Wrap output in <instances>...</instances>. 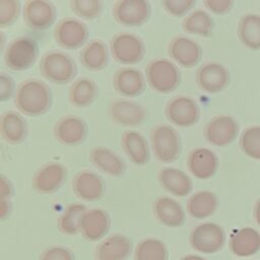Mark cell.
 I'll return each instance as SVG.
<instances>
[{"mask_svg":"<svg viewBox=\"0 0 260 260\" xmlns=\"http://www.w3.org/2000/svg\"><path fill=\"white\" fill-rule=\"evenodd\" d=\"M168 53L177 64L184 68L194 67L202 56L200 45L185 36H177L171 39L168 45Z\"/></svg>","mask_w":260,"mask_h":260,"instance_id":"cell-17","label":"cell"},{"mask_svg":"<svg viewBox=\"0 0 260 260\" xmlns=\"http://www.w3.org/2000/svg\"><path fill=\"white\" fill-rule=\"evenodd\" d=\"M87 211L85 205L81 203L68 204L57 220L58 230L66 236L77 235L80 231V221Z\"/></svg>","mask_w":260,"mask_h":260,"instance_id":"cell-32","label":"cell"},{"mask_svg":"<svg viewBox=\"0 0 260 260\" xmlns=\"http://www.w3.org/2000/svg\"><path fill=\"white\" fill-rule=\"evenodd\" d=\"M20 12L18 0H0V27L5 28L12 25Z\"/></svg>","mask_w":260,"mask_h":260,"instance_id":"cell-38","label":"cell"},{"mask_svg":"<svg viewBox=\"0 0 260 260\" xmlns=\"http://www.w3.org/2000/svg\"><path fill=\"white\" fill-rule=\"evenodd\" d=\"M238 36L249 49L260 50V15H244L238 25Z\"/></svg>","mask_w":260,"mask_h":260,"instance_id":"cell-34","label":"cell"},{"mask_svg":"<svg viewBox=\"0 0 260 260\" xmlns=\"http://www.w3.org/2000/svg\"><path fill=\"white\" fill-rule=\"evenodd\" d=\"M81 65L87 70L99 71L107 67L109 62V53L106 44L100 39H93L87 42L79 53Z\"/></svg>","mask_w":260,"mask_h":260,"instance_id":"cell-29","label":"cell"},{"mask_svg":"<svg viewBox=\"0 0 260 260\" xmlns=\"http://www.w3.org/2000/svg\"><path fill=\"white\" fill-rule=\"evenodd\" d=\"M39 260H75V255L66 246L54 245L46 248L41 253Z\"/></svg>","mask_w":260,"mask_h":260,"instance_id":"cell-40","label":"cell"},{"mask_svg":"<svg viewBox=\"0 0 260 260\" xmlns=\"http://www.w3.org/2000/svg\"><path fill=\"white\" fill-rule=\"evenodd\" d=\"M218 200L214 193L210 191H198L192 194L186 204L187 213L197 219H203L212 215L217 208Z\"/></svg>","mask_w":260,"mask_h":260,"instance_id":"cell-31","label":"cell"},{"mask_svg":"<svg viewBox=\"0 0 260 260\" xmlns=\"http://www.w3.org/2000/svg\"><path fill=\"white\" fill-rule=\"evenodd\" d=\"M52 104L50 87L39 79H25L16 87L14 105L25 116L39 117L46 114Z\"/></svg>","mask_w":260,"mask_h":260,"instance_id":"cell-1","label":"cell"},{"mask_svg":"<svg viewBox=\"0 0 260 260\" xmlns=\"http://www.w3.org/2000/svg\"><path fill=\"white\" fill-rule=\"evenodd\" d=\"M0 202V218L1 220H5L11 213L12 204L10 199H1Z\"/></svg>","mask_w":260,"mask_h":260,"instance_id":"cell-44","label":"cell"},{"mask_svg":"<svg viewBox=\"0 0 260 260\" xmlns=\"http://www.w3.org/2000/svg\"><path fill=\"white\" fill-rule=\"evenodd\" d=\"M89 159L101 172L114 177L122 176L126 171L124 160L112 149L105 146H94L89 151Z\"/></svg>","mask_w":260,"mask_h":260,"instance_id":"cell-27","label":"cell"},{"mask_svg":"<svg viewBox=\"0 0 260 260\" xmlns=\"http://www.w3.org/2000/svg\"><path fill=\"white\" fill-rule=\"evenodd\" d=\"M111 228V217L105 209H87L80 221L81 236L88 242L102 240Z\"/></svg>","mask_w":260,"mask_h":260,"instance_id":"cell-19","label":"cell"},{"mask_svg":"<svg viewBox=\"0 0 260 260\" xmlns=\"http://www.w3.org/2000/svg\"><path fill=\"white\" fill-rule=\"evenodd\" d=\"M195 80L202 91L217 93L226 87L230 76L226 68L222 64L218 62H207L197 69Z\"/></svg>","mask_w":260,"mask_h":260,"instance_id":"cell-14","label":"cell"},{"mask_svg":"<svg viewBox=\"0 0 260 260\" xmlns=\"http://www.w3.org/2000/svg\"><path fill=\"white\" fill-rule=\"evenodd\" d=\"M150 144L154 156L161 162H173L181 154V137L171 125L158 124L154 126L150 131Z\"/></svg>","mask_w":260,"mask_h":260,"instance_id":"cell-4","label":"cell"},{"mask_svg":"<svg viewBox=\"0 0 260 260\" xmlns=\"http://www.w3.org/2000/svg\"><path fill=\"white\" fill-rule=\"evenodd\" d=\"M105 189L104 180L98 174L88 170L79 171L72 179L74 194L84 201L100 200L105 194Z\"/></svg>","mask_w":260,"mask_h":260,"instance_id":"cell-18","label":"cell"},{"mask_svg":"<svg viewBox=\"0 0 260 260\" xmlns=\"http://www.w3.org/2000/svg\"><path fill=\"white\" fill-rule=\"evenodd\" d=\"M180 260H206V259L201 257V256H198V255L189 254V255H186V256L182 257Z\"/></svg>","mask_w":260,"mask_h":260,"instance_id":"cell-45","label":"cell"},{"mask_svg":"<svg viewBox=\"0 0 260 260\" xmlns=\"http://www.w3.org/2000/svg\"><path fill=\"white\" fill-rule=\"evenodd\" d=\"M70 8L75 15L85 20H93L100 17L104 2L102 0H70Z\"/></svg>","mask_w":260,"mask_h":260,"instance_id":"cell-36","label":"cell"},{"mask_svg":"<svg viewBox=\"0 0 260 260\" xmlns=\"http://www.w3.org/2000/svg\"><path fill=\"white\" fill-rule=\"evenodd\" d=\"M110 51L116 62L132 65L143 59L145 46L141 38L135 34L118 32L110 41Z\"/></svg>","mask_w":260,"mask_h":260,"instance_id":"cell-6","label":"cell"},{"mask_svg":"<svg viewBox=\"0 0 260 260\" xmlns=\"http://www.w3.org/2000/svg\"><path fill=\"white\" fill-rule=\"evenodd\" d=\"M14 194V188L9 180L4 174L0 175V197L1 199H11Z\"/></svg>","mask_w":260,"mask_h":260,"instance_id":"cell-43","label":"cell"},{"mask_svg":"<svg viewBox=\"0 0 260 260\" xmlns=\"http://www.w3.org/2000/svg\"><path fill=\"white\" fill-rule=\"evenodd\" d=\"M157 181L162 189L177 197H185L192 191L190 177L180 169L166 167L159 170Z\"/></svg>","mask_w":260,"mask_h":260,"instance_id":"cell-25","label":"cell"},{"mask_svg":"<svg viewBox=\"0 0 260 260\" xmlns=\"http://www.w3.org/2000/svg\"><path fill=\"white\" fill-rule=\"evenodd\" d=\"M0 133L4 141L11 145L22 143L27 136V123L15 111H5L0 117Z\"/></svg>","mask_w":260,"mask_h":260,"instance_id":"cell-24","label":"cell"},{"mask_svg":"<svg viewBox=\"0 0 260 260\" xmlns=\"http://www.w3.org/2000/svg\"><path fill=\"white\" fill-rule=\"evenodd\" d=\"M132 251V241L125 235L115 234L98 245L94 256L96 260H127Z\"/></svg>","mask_w":260,"mask_h":260,"instance_id":"cell-22","label":"cell"},{"mask_svg":"<svg viewBox=\"0 0 260 260\" xmlns=\"http://www.w3.org/2000/svg\"><path fill=\"white\" fill-rule=\"evenodd\" d=\"M167 13L175 17L184 16L196 4L195 0H162L160 2Z\"/></svg>","mask_w":260,"mask_h":260,"instance_id":"cell-39","label":"cell"},{"mask_svg":"<svg viewBox=\"0 0 260 260\" xmlns=\"http://www.w3.org/2000/svg\"><path fill=\"white\" fill-rule=\"evenodd\" d=\"M122 148L129 158V160L135 166H144L149 159V146L145 137L135 131L126 130L121 136Z\"/></svg>","mask_w":260,"mask_h":260,"instance_id":"cell-26","label":"cell"},{"mask_svg":"<svg viewBox=\"0 0 260 260\" xmlns=\"http://www.w3.org/2000/svg\"><path fill=\"white\" fill-rule=\"evenodd\" d=\"M150 13V3L145 0H118L112 9L114 19L124 26H140L149 19Z\"/></svg>","mask_w":260,"mask_h":260,"instance_id":"cell-9","label":"cell"},{"mask_svg":"<svg viewBox=\"0 0 260 260\" xmlns=\"http://www.w3.org/2000/svg\"><path fill=\"white\" fill-rule=\"evenodd\" d=\"M214 27L211 16L202 9H196L187 14L182 21V28L187 34L200 37H210Z\"/></svg>","mask_w":260,"mask_h":260,"instance_id":"cell-33","label":"cell"},{"mask_svg":"<svg viewBox=\"0 0 260 260\" xmlns=\"http://www.w3.org/2000/svg\"><path fill=\"white\" fill-rule=\"evenodd\" d=\"M67 169L59 161H49L37 170L31 179L32 189L43 195L57 192L64 184Z\"/></svg>","mask_w":260,"mask_h":260,"instance_id":"cell-11","label":"cell"},{"mask_svg":"<svg viewBox=\"0 0 260 260\" xmlns=\"http://www.w3.org/2000/svg\"><path fill=\"white\" fill-rule=\"evenodd\" d=\"M203 4L213 13L224 14L232 9L234 2L232 0H204Z\"/></svg>","mask_w":260,"mask_h":260,"instance_id":"cell-42","label":"cell"},{"mask_svg":"<svg viewBox=\"0 0 260 260\" xmlns=\"http://www.w3.org/2000/svg\"><path fill=\"white\" fill-rule=\"evenodd\" d=\"M113 86L120 95L134 98L144 91L145 77L136 68L122 67L114 73Z\"/></svg>","mask_w":260,"mask_h":260,"instance_id":"cell-20","label":"cell"},{"mask_svg":"<svg viewBox=\"0 0 260 260\" xmlns=\"http://www.w3.org/2000/svg\"><path fill=\"white\" fill-rule=\"evenodd\" d=\"M145 79L151 89L158 93L175 90L181 82V73L174 62L166 58H154L145 68Z\"/></svg>","mask_w":260,"mask_h":260,"instance_id":"cell-3","label":"cell"},{"mask_svg":"<svg viewBox=\"0 0 260 260\" xmlns=\"http://www.w3.org/2000/svg\"><path fill=\"white\" fill-rule=\"evenodd\" d=\"M109 117L113 123L120 126L135 127L141 125L146 119L145 108L130 100H115L109 105Z\"/></svg>","mask_w":260,"mask_h":260,"instance_id":"cell-13","label":"cell"},{"mask_svg":"<svg viewBox=\"0 0 260 260\" xmlns=\"http://www.w3.org/2000/svg\"><path fill=\"white\" fill-rule=\"evenodd\" d=\"M42 76L55 84H66L76 75V64L65 52L52 50L46 52L39 65Z\"/></svg>","mask_w":260,"mask_h":260,"instance_id":"cell-2","label":"cell"},{"mask_svg":"<svg viewBox=\"0 0 260 260\" xmlns=\"http://www.w3.org/2000/svg\"><path fill=\"white\" fill-rule=\"evenodd\" d=\"M218 158L216 154L205 147L192 149L187 157V168L197 179L206 180L212 177L217 171Z\"/></svg>","mask_w":260,"mask_h":260,"instance_id":"cell-21","label":"cell"},{"mask_svg":"<svg viewBox=\"0 0 260 260\" xmlns=\"http://www.w3.org/2000/svg\"><path fill=\"white\" fill-rule=\"evenodd\" d=\"M56 8L52 2L44 0H27L22 8L25 24L35 30L49 28L56 19Z\"/></svg>","mask_w":260,"mask_h":260,"instance_id":"cell-12","label":"cell"},{"mask_svg":"<svg viewBox=\"0 0 260 260\" xmlns=\"http://www.w3.org/2000/svg\"><path fill=\"white\" fill-rule=\"evenodd\" d=\"M39 46L30 37L22 36L13 39L4 51L5 65L14 71L29 69L37 61Z\"/></svg>","mask_w":260,"mask_h":260,"instance_id":"cell-5","label":"cell"},{"mask_svg":"<svg viewBox=\"0 0 260 260\" xmlns=\"http://www.w3.org/2000/svg\"><path fill=\"white\" fill-rule=\"evenodd\" d=\"M54 136L61 144L74 146L84 141L87 135V125L83 119L74 115L61 117L55 124Z\"/></svg>","mask_w":260,"mask_h":260,"instance_id":"cell-16","label":"cell"},{"mask_svg":"<svg viewBox=\"0 0 260 260\" xmlns=\"http://www.w3.org/2000/svg\"><path fill=\"white\" fill-rule=\"evenodd\" d=\"M231 251L239 257H248L260 250V234L252 228L235 231L230 239Z\"/></svg>","mask_w":260,"mask_h":260,"instance_id":"cell-28","label":"cell"},{"mask_svg":"<svg viewBox=\"0 0 260 260\" xmlns=\"http://www.w3.org/2000/svg\"><path fill=\"white\" fill-rule=\"evenodd\" d=\"M88 38L87 26L75 17H65L54 28L56 43L65 50H76L85 44Z\"/></svg>","mask_w":260,"mask_h":260,"instance_id":"cell-10","label":"cell"},{"mask_svg":"<svg viewBox=\"0 0 260 260\" xmlns=\"http://www.w3.org/2000/svg\"><path fill=\"white\" fill-rule=\"evenodd\" d=\"M99 87L88 77L82 76L75 79L68 90V100L76 108H85L91 105L98 98Z\"/></svg>","mask_w":260,"mask_h":260,"instance_id":"cell-30","label":"cell"},{"mask_svg":"<svg viewBox=\"0 0 260 260\" xmlns=\"http://www.w3.org/2000/svg\"><path fill=\"white\" fill-rule=\"evenodd\" d=\"M165 114L169 122L178 127H191L200 117L198 104L190 96L176 95L166 105Z\"/></svg>","mask_w":260,"mask_h":260,"instance_id":"cell-8","label":"cell"},{"mask_svg":"<svg viewBox=\"0 0 260 260\" xmlns=\"http://www.w3.org/2000/svg\"><path fill=\"white\" fill-rule=\"evenodd\" d=\"M15 91L16 89L14 87L13 78L9 74L2 72L0 74V101H9L12 98L13 93L15 94Z\"/></svg>","mask_w":260,"mask_h":260,"instance_id":"cell-41","label":"cell"},{"mask_svg":"<svg viewBox=\"0 0 260 260\" xmlns=\"http://www.w3.org/2000/svg\"><path fill=\"white\" fill-rule=\"evenodd\" d=\"M168 258L167 245L156 238L143 239L134 249V260H168Z\"/></svg>","mask_w":260,"mask_h":260,"instance_id":"cell-35","label":"cell"},{"mask_svg":"<svg viewBox=\"0 0 260 260\" xmlns=\"http://www.w3.org/2000/svg\"><path fill=\"white\" fill-rule=\"evenodd\" d=\"M239 131L236 120L226 115H219L210 119L204 129L205 139L216 146H225L234 141Z\"/></svg>","mask_w":260,"mask_h":260,"instance_id":"cell-15","label":"cell"},{"mask_svg":"<svg viewBox=\"0 0 260 260\" xmlns=\"http://www.w3.org/2000/svg\"><path fill=\"white\" fill-rule=\"evenodd\" d=\"M154 217L169 228H180L184 224L186 213L182 205L169 196L157 197L152 204Z\"/></svg>","mask_w":260,"mask_h":260,"instance_id":"cell-23","label":"cell"},{"mask_svg":"<svg viewBox=\"0 0 260 260\" xmlns=\"http://www.w3.org/2000/svg\"><path fill=\"white\" fill-rule=\"evenodd\" d=\"M225 243L223 229L214 222H203L193 228L189 235V244L197 252L213 254L222 249Z\"/></svg>","mask_w":260,"mask_h":260,"instance_id":"cell-7","label":"cell"},{"mask_svg":"<svg viewBox=\"0 0 260 260\" xmlns=\"http://www.w3.org/2000/svg\"><path fill=\"white\" fill-rule=\"evenodd\" d=\"M240 146L248 156L260 159V126L244 130L240 138Z\"/></svg>","mask_w":260,"mask_h":260,"instance_id":"cell-37","label":"cell"},{"mask_svg":"<svg viewBox=\"0 0 260 260\" xmlns=\"http://www.w3.org/2000/svg\"><path fill=\"white\" fill-rule=\"evenodd\" d=\"M255 217H256V221L260 225V199L257 201L255 206Z\"/></svg>","mask_w":260,"mask_h":260,"instance_id":"cell-46","label":"cell"}]
</instances>
